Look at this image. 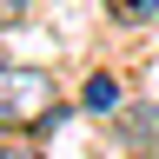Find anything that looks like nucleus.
Listing matches in <instances>:
<instances>
[{"instance_id":"obj_6","label":"nucleus","mask_w":159,"mask_h":159,"mask_svg":"<svg viewBox=\"0 0 159 159\" xmlns=\"http://www.w3.org/2000/svg\"><path fill=\"white\" fill-rule=\"evenodd\" d=\"M0 159H40L33 146H7V139H0Z\"/></svg>"},{"instance_id":"obj_7","label":"nucleus","mask_w":159,"mask_h":159,"mask_svg":"<svg viewBox=\"0 0 159 159\" xmlns=\"http://www.w3.org/2000/svg\"><path fill=\"white\" fill-rule=\"evenodd\" d=\"M133 159H159V146H152V152H133Z\"/></svg>"},{"instance_id":"obj_4","label":"nucleus","mask_w":159,"mask_h":159,"mask_svg":"<svg viewBox=\"0 0 159 159\" xmlns=\"http://www.w3.org/2000/svg\"><path fill=\"white\" fill-rule=\"evenodd\" d=\"M106 13L119 27H146V20H159V0H106Z\"/></svg>"},{"instance_id":"obj_2","label":"nucleus","mask_w":159,"mask_h":159,"mask_svg":"<svg viewBox=\"0 0 159 159\" xmlns=\"http://www.w3.org/2000/svg\"><path fill=\"white\" fill-rule=\"evenodd\" d=\"M119 139H126L133 152H152L159 146V106H126L119 113Z\"/></svg>"},{"instance_id":"obj_5","label":"nucleus","mask_w":159,"mask_h":159,"mask_svg":"<svg viewBox=\"0 0 159 159\" xmlns=\"http://www.w3.org/2000/svg\"><path fill=\"white\" fill-rule=\"evenodd\" d=\"M20 13H27V0H0V27H13Z\"/></svg>"},{"instance_id":"obj_1","label":"nucleus","mask_w":159,"mask_h":159,"mask_svg":"<svg viewBox=\"0 0 159 159\" xmlns=\"http://www.w3.org/2000/svg\"><path fill=\"white\" fill-rule=\"evenodd\" d=\"M60 119L53 73L40 66H0V126H47Z\"/></svg>"},{"instance_id":"obj_3","label":"nucleus","mask_w":159,"mask_h":159,"mask_svg":"<svg viewBox=\"0 0 159 159\" xmlns=\"http://www.w3.org/2000/svg\"><path fill=\"white\" fill-rule=\"evenodd\" d=\"M119 99H126V93H119V80H113V73H93L86 93H80V106H86V113H119Z\"/></svg>"}]
</instances>
